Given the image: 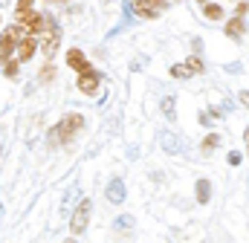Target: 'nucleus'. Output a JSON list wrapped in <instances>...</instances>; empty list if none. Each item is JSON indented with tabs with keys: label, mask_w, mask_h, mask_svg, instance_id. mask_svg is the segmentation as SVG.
Listing matches in <instances>:
<instances>
[{
	"label": "nucleus",
	"mask_w": 249,
	"mask_h": 243,
	"mask_svg": "<svg viewBox=\"0 0 249 243\" xmlns=\"http://www.w3.org/2000/svg\"><path fill=\"white\" fill-rule=\"evenodd\" d=\"M78 130H84V116H78V113H67V116L53 127L50 142H53V145H67V142H72V136H75Z\"/></svg>",
	"instance_id": "f257e3e1"
},
{
	"label": "nucleus",
	"mask_w": 249,
	"mask_h": 243,
	"mask_svg": "<svg viewBox=\"0 0 249 243\" xmlns=\"http://www.w3.org/2000/svg\"><path fill=\"white\" fill-rule=\"evenodd\" d=\"M38 44H41V50H44L47 58L55 55V50H58V44H61V26H58V20H55L53 15H47V23H44L41 35H38Z\"/></svg>",
	"instance_id": "f03ea898"
},
{
	"label": "nucleus",
	"mask_w": 249,
	"mask_h": 243,
	"mask_svg": "<svg viewBox=\"0 0 249 243\" xmlns=\"http://www.w3.org/2000/svg\"><path fill=\"white\" fill-rule=\"evenodd\" d=\"M23 35H26V29L20 23H12V26L3 29V35H0V64H6L12 58V52H15V47H18V41Z\"/></svg>",
	"instance_id": "7ed1b4c3"
},
{
	"label": "nucleus",
	"mask_w": 249,
	"mask_h": 243,
	"mask_svg": "<svg viewBox=\"0 0 249 243\" xmlns=\"http://www.w3.org/2000/svg\"><path fill=\"white\" fill-rule=\"evenodd\" d=\"M90 211H93V203L84 197V200L75 206L72 217H70V232H72V235H81V232L87 229V223H90Z\"/></svg>",
	"instance_id": "20e7f679"
},
{
	"label": "nucleus",
	"mask_w": 249,
	"mask_h": 243,
	"mask_svg": "<svg viewBox=\"0 0 249 243\" xmlns=\"http://www.w3.org/2000/svg\"><path fill=\"white\" fill-rule=\"evenodd\" d=\"M15 23H20L29 35H41V29H44V23H47V15H41V12L29 9V12L15 15Z\"/></svg>",
	"instance_id": "39448f33"
},
{
	"label": "nucleus",
	"mask_w": 249,
	"mask_h": 243,
	"mask_svg": "<svg viewBox=\"0 0 249 243\" xmlns=\"http://www.w3.org/2000/svg\"><path fill=\"white\" fill-rule=\"evenodd\" d=\"M78 90L81 93H87V96H93V93H99V84H102V78H99V72L90 67V69H84V72H78Z\"/></svg>",
	"instance_id": "423d86ee"
},
{
	"label": "nucleus",
	"mask_w": 249,
	"mask_h": 243,
	"mask_svg": "<svg viewBox=\"0 0 249 243\" xmlns=\"http://www.w3.org/2000/svg\"><path fill=\"white\" fill-rule=\"evenodd\" d=\"M35 50H38V35H23L20 41H18V61H29L35 55Z\"/></svg>",
	"instance_id": "0eeeda50"
},
{
	"label": "nucleus",
	"mask_w": 249,
	"mask_h": 243,
	"mask_svg": "<svg viewBox=\"0 0 249 243\" xmlns=\"http://www.w3.org/2000/svg\"><path fill=\"white\" fill-rule=\"evenodd\" d=\"M105 194H107V203H113V206H119V203H124V182L119 180V177H113V180L107 182Z\"/></svg>",
	"instance_id": "6e6552de"
},
{
	"label": "nucleus",
	"mask_w": 249,
	"mask_h": 243,
	"mask_svg": "<svg viewBox=\"0 0 249 243\" xmlns=\"http://www.w3.org/2000/svg\"><path fill=\"white\" fill-rule=\"evenodd\" d=\"M127 6L136 12V17H145V20H151V17H160V9H157V6H151L148 0H130Z\"/></svg>",
	"instance_id": "1a4fd4ad"
},
{
	"label": "nucleus",
	"mask_w": 249,
	"mask_h": 243,
	"mask_svg": "<svg viewBox=\"0 0 249 243\" xmlns=\"http://www.w3.org/2000/svg\"><path fill=\"white\" fill-rule=\"evenodd\" d=\"M67 67H72L75 72H84V69H90V61L81 50H70L67 52Z\"/></svg>",
	"instance_id": "9d476101"
},
{
	"label": "nucleus",
	"mask_w": 249,
	"mask_h": 243,
	"mask_svg": "<svg viewBox=\"0 0 249 243\" xmlns=\"http://www.w3.org/2000/svg\"><path fill=\"white\" fill-rule=\"evenodd\" d=\"M226 35H229V38H235V41H241V38H244V17H241V15H235V17L226 23Z\"/></svg>",
	"instance_id": "9b49d317"
},
{
	"label": "nucleus",
	"mask_w": 249,
	"mask_h": 243,
	"mask_svg": "<svg viewBox=\"0 0 249 243\" xmlns=\"http://www.w3.org/2000/svg\"><path fill=\"white\" fill-rule=\"evenodd\" d=\"M194 194H197V203H209V197H212V185H209V180H197Z\"/></svg>",
	"instance_id": "f8f14e48"
},
{
	"label": "nucleus",
	"mask_w": 249,
	"mask_h": 243,
	"mask_svg": "<svg viewBox=\"0 0 249 243\" xmlns=\"http://www.w3.org/2000/svg\"><path fill=\"white\" fill-rule=\"evenodd\" d=\"M203 15H206L209 20H220V17H223V6H217V3H203Z\"/></svg>",
	"instance_id": "ddd939ff"
},
{
	"label": "nucleus",
	"mask_w": 249,
	"mask_h": 243,
	"mask_svg": "<svg viewBox=\"0 0 249 243\" xmlns=\"http://www.w3.org/2000/svg\"><path fill=\"white\" fill-rule=\"evenodd\" d=\"M217 142H220V136H217V133H209V136L203 139V145H200V154H212V151L217 148Z\"/></svg>",
	"instance_id": "4468645a"
},
{
	"label": "nucleus",
	"mask_w": 249,
	"mask_h": 243,
	"mask_svg": "<svg viewBox=\"0 0 249 243\" xmlns=\"http://www.w3.org/2000/svg\"><path fill=\"white\" fill-rule=\"evenodd\" d=\"M162 145H165V151H168V154H177V151H180V142H177L168 130L162 133Z\"/></svg>",
	"instance_id": "2eb2a0df"
},
{
	"label": "nucleus",
	"mask_w": 249,
	"mask_h": 243,
	"mask_svg": "<svg viewBox=\"0 0 249 243\" xmlns=\"http://www.w3.org/2000/svg\"><path fill=\"white\" fill-rule=\"evenodd\" d=\"M171 75H174V78H191L194 72L188 69V64H174V67H171Z\"/></svg>",
	"instance_id": "dca6fc26"
},
{
	"label": "nucleus",
	"mask_w": 249,
	"mask_h": 243,
	"mask_svg": "<svg viewBox=\"0 0 249 243\" xmlns=\"http://www.w3.org/2000/svg\"><path fill=\"white\" fill-rule=\"evenodd\" d=\"M3 75H6V78H15V75H18V64H15V58H9L6 64H3Z\"/></svg>",
	"instance_id": "f3484780"
},
{
	"label": "nucleus",
	"mask_w": 249,
	"mask_h": 243,
	"mask_svg": "<svg viewBox=\"0 0 249 243\" xmlns=\"http://www.w3.org/2000/svg\"><path fill=\"white\" fill-rule=\"evenodd\" d=\"M53 75H55V67H53V64H44V69H41V81H53Z\"/></svg>",
	"instance_id": "a211bd4d"
},
{
	"label": "nucleus",
	"mask_w": 249,
	"mask_h": 243,
	"mask_svg": "<svg viewBox=\"0 0 249 243\" xmlns=\"http://www.w3.org/2000/svg\"><path fill=\"white\" fill-rule=\"evenodd\" d=\"M162 113L168 119H174V99H162Z\"/></svg>",
	"instance_id": "6ab92c4d"
},
{
	"label": "nucleus",
	"mask_w": 249,
	"mask_h": 243,
	"mask_svg": "<svg viewBox=\"0 0 249 243\" xmlns=\"http://www.w3.org/2000/svg\"><path fill=\"white\" fill-rule=\"evenodd\" d=\"M188 69H191V72H203V61L197 58V55H191V58H188Z\"/></svg>",
	"instance_id": "aec40b11"
},
{
	"label": "nucleus",
	"mask_w": 249,
	"mask_h": 243,
	"mask_svg": "<svg viewBox=\"0 0 249 243\" xmlns=\"http://www.w3.org/2000/svg\"><path fill=\"white\" fill-rule=\"evenodd\" d=\"M32 9V0H18V6H15V15H20V12H29Z\"/></svg>",
	"instance_id": "412c9836"
},
{
	"label": "nucleus",
	"mask_w": 249,
	"mask_h": 243,
	"mask_svg": "<svg viewBox=\"0 0 249 243\" xmlns=\"http://www.w3.org/2000/svg\"><path fill=\"white\" fill-rule=\"evenodd\" d=\"M130 223H133V220H130V217H119V220H116V229H130Z\"/></svg>",
	"instance_id": "4be33fe9"
},
{
	"label": "nucleus",
	"mask_w": 249,
	"mask_h": 243,
	"mask_svg": "<svg viewBox=\"0 0 249 243\" xmlns=\"http://www.w3.org/2000/svg\"><path fill=\"white\" fill-rule=\"evenodd\" d=\"M229 165H241V154H238V151L229 154Z\"/></svg>",
	"instance_id": "5701e85b"
},
{
	"label": "nucleus",
	"mask_w": 249,
	"mask_h": 243,
	"mask_svg": "<svg viewBox=\"0 0 249 243\" xmlns=\"http://www.w3.org/2000/svg\"><path fill=\"white\" fill-rule=\"evenodd\" d=\"M247 12H249V3H238V9H235V15H241V17H244Z\"/></svg>",
	"instance_id": "b1692460"
},
{
	"label": "nucleus",
	"mask_w": 249,
	"mask_h": 243,
	"mask_svg": "<svg viewBox=\"0 0 249 243\" xmlns=\"http://www.w3.org/2000/svg\"><path fill=\"white\" fill-rule=\"evenodd\" d=\"M148 3H151V6H157V9H160V12H162V9H165V0H148Z\"/></svg>",
	"instance_id": "393cba45"
},
{
	"label": "nucleus",
	"mask_w": 249,
	"mask_h": 243,
	"mask_svg": "<svg viewBox=\"0 0 249 243\" xmlns=\"http://www.w3.org/2000/svg\"><path fill=\"white\" fill-rule=\"evenodd\" d=\"M241 104H247V107H249V93H247V90L241 93Z\"/></svg>",
	"instance_id": "a878e982"
},
{
	"label": "nucleus",
	"mask_w": 249,
	"mask_h": 243,
	"mask_svg": "<svg viewBox=\"0 0 249 243\" xmlns=\"http://www.w3.org/2000/svg\"><path fill=\"white\" fill-rule=\"evenodd\" d=\"M244 139H247V148H249V127L244 130Z\"/></svg>",
	"instance_id": "bb28decb"
},
{
	"label": "nucleus",
	"mask_w": 249,
	"mask_h": 243,
	"mask_svg": "<svg viewBox=\"0 0 249 243\" xmlns=\"http://www.w3.org/2000/svg\"><path fill=\"white\" fill-rule=\"evenodd\" d=\"M50 3H67V0H50Z\"/></svg>",
	"instance_id": "cd10ccee"
},
{
	"label": "nucleus",
	"mask_w": 249,
	"mask_h": 243,
	"mask_svg": "<svg viewBox=\"0 0 249 243\" xmlns=\"http://www.w3.org/2000/svg\"><path fill=\"white\" fill-rule=\"evenodd\" d=\"M64 243H75V241H72V238H70V241H64Z\"/></svg>",
	"instance_id": "c85d7f7f"
},
{
	"label": "nucleus",
	"mask_w": 249,
	"mask_h": 243,
	"mask_svg": "<svg viewBox=\"0 0 249 243\" xmlns=\"http://www.w3.org/2000/svg\"><path fill=\"white\" fill-rule=\"evenodd\" d=\"M197 3H209V0H197Z\"/></svg>",
	"instance_id": "c756f323"
},
{
	"label": "nucleus",
	"mask_w": 249,
	"mask_h": 243,
	"mask_svg": "<svg viewBox=\"0 0 249 243\" xmlns=\"http://www.w3.org/2000/svg\"><path fill=\"white\" fill-rule=\"evenodd\" d=\"M0 20H3V17H0Z\"/></svg>",
	"instance_id": "7c9ffc66"
}]
</instances>
